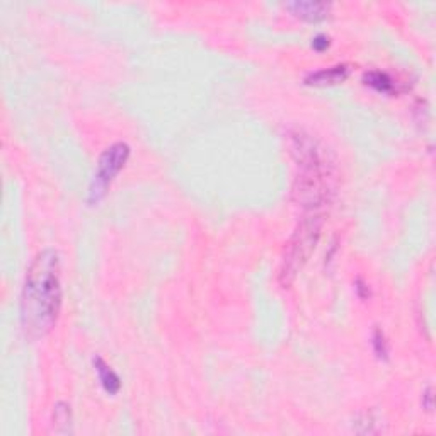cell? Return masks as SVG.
<instances>
[{"label":"cell","mask_w":436,"mask_h":436,"mask_svg":"<svg viewBox=\"0 0 436 436\" xmlns=\"http://www.w3.org/2000/svg\"><path fill=\"white\" fill-rule=\"evenodd\" d=\"M363 82L365 85H368V87H372L380 94H387V96H394V94L400 92V89L397 87V80L392 79L387 72H380V70L365 72Z\"/></svg>","instance_id":"8"},{"label":"cell","mask_w":436,"mask_h":436,"mask_svg":"<svg viewBox=\"0 0 436 436\" xmlns=\"http://www.w3.org/2000/svg\"><path fill=\"white\" fill-rule=\"evenodd\" d=\"M62 309V262L55 249H43L26 271L21 292V326L31 339L57 326Z\"/></svg>","instance_id":"1"},{"label":"cell","mask_w":436,"mask_h":436,"mask_svg":"<svg viewBox=\"0 0 436 436\" xmlns=\"http://www.w3.org/2000/svg\"><path fill=\"white\" fill-rule=\"evenodd\" d=\"M377 420L373 418V414L366 413V414H361L360 418H358V425H363L365 428L360 431V433H377L378 428H375V426L378 425V422H375Z\"/></svg>","instance_id":"11"},{"label":"cell","mask_w":436,"mask_h":436,"mask_svg":"<svg viewBox=\"0 0 436 436\" xmlns=\"http://www.w3.org/2000/svg\"><path fill=\"white\" fill-rule=\"evenodd\" d=\"M349 73H351V67L346 63H339L334 67L322 68V70L310 72L304 82L312 87H331V85H339L348 80Z\"/></svg>","instance_id":"6"},{"label":"cell","mask_w":436,"mask_h":436,"mask_svg":"<svg viewBox=\"0 0 436 436\" xmlns=\"http://www.w3.org/2000/svg\"><path fill=\"white\" fill-rule=\"evenodd\" d=\"M433 387H428L425 392H422V408L426 409V411L431 413L433 411Z\"/></svg>","instance_id":"13"},{"label":"cell","mask_w":436,"mask_h":436,"mask_svg":"<svg viewBox=\"0 0 436 436\" xmlns=\"http://www.w3.org/2000/svg\"><path fill=\"white\" fill-rule=\"evenodd\" d=\"M129 154H132V149L124 142H116L101 154L97 161V171L89 186V205H97L106 196L111 183L127 166Z\"/></svg>","instance_id":"4"},{"label":"cell","mask_w":436,"mask_h":436,"mask_svg":"<svg viewBox=\"0 0 436 436\" xmlns=\"http://www.w3.org/2000/svg\"><path fill=\"white\" fill-rule=\"evenodd\" d=\"M324 218L321 213H312L305 217L295 228L290 240L287 243V248L283 250L282 266H280V285L283 288H288L295 282L297 276L304 266L307 265L310 256L317 248L319 239H321Z\"/></svg>","instance_id":"3"},{"label":"cell","mask_w":436,"mask_h":436,"mask_svg":"<svg viewBox=\"0 0 436 436\" xmlns=\"http://www.w3.org/2000/svg\"><path fill=\"white\" fill-rule=\"evenodd\" d=\"M356 293L361 300L370 299V288H368V285L363 282V280H358L356 282Z\"/></svg>","instance_id":"14"},{"label":"cell","mask_w":436,"mask_h":436,"mask_svg":"<svg viewBox=\"0 0 436 436\" xmlns=\"http://www.w3.org/2000/svg\"><path fill=\"white\" fill-rule=\"evenodd\" d=\"M331 45V38L326 36V34H317V36L312 40V48L317 51H324L329 48Z\"/></svg>","instance_id":"12"},{"label":"cell","mask_w":436,"mask_h":436,"mask_svg":"<svg viewBox=\"0 0 436 436\" xmlns=\"http://www.w3.org/2000/svg\"><path fill=\"white\" fill-rule=\"evenodd\" d=\"M53 428L60 435L72 433V408L67 403H58L53 408Z\"/></svg>","instance_id":"9"},{"label":"cell","mask_w":436,"mask_h":436,"mask_svg":"<svg viewBox=\"0 0 436 436\" xmlns=\"http://www.w3.org/2000/svg\"><path fill=\"white\" fill-rule=\"evenodd\" d=\"M285 7L293 16L299 17L302 21H307V23H322V21H326L331 16L332 11V4L314 2V0H293V2H288Z\"/></svg>","instance_id":"5"},{"label":"cell","mask_w":436,"mask_h":436,"mask_svg":"<svg viewBox=\"0 0 436 436\" xmlns=\"http://www.w3.org/2000/svg\"><path fill=\"white\" fill-rule=\"evenodd\" d=\"M372 346L378 360H388V353H390V349H388L386 334H383V331L378 329V327L372 334Z\"/></svg>","instance_id":"10"},{"label":"cell","mask_w":436,"mask_h":436,"mask_svg":"<svg viewBox=\"0 0 436 436\" xmlns=\"http://www.w3.org/2000/svg\"><path fill=\"white\" fill-rule=\"evenodd\" d=\"M92 363H94V368H96V373H97L99 382H101L102 388H105L110 395L118 394V392L122 390V380H119L118 373H116L101 356L94 358Z\"/></svg>","instance_id":"7"},{"label":"cell","mask_w":436,"mask_h":436,"mask_svg":"<svg viewBox=\"0 0 436 436\" xmlns=\"http://www.w3.org/2000/svg\"><path fill=\"white\" fill-rule=\"evenodd\" d=\"M292 154L297 162L293 200L307 210H317L329 201L334 171L326 152L304 132L292 133Z\"/></svg>","instance_id":"2"}]
</instances>
